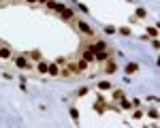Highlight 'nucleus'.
Returning <instances> with one entry per match:
<instances>
[{"instance_id": "nucleus-1", "label": "nucleus", "mask_w": 160, "mask_h": 128, "mask_svg": "<svg viewBox=\"0 0 160 128\" xmlns=\"http://www.w3.org/2000/svg\"><path fill=\"white\" fill-rule=\"evenodd\" d=\"M90 49L94 53H101V51H107V45H105L103 41H96V43H92V45H90Z\"/></svg>"}, {"instance_id": "nucleus-2", "label": "nucleus", "mask_w": 160, "mask_h": 128, "mask_svg": "<svg viewBox=\"0 0 160 128\" xmlns=\"http://www.w3.org/2000/svg\"><path fill=\"white\" fill-rule=\"evenodd\" d=\"M115 71H118V66H115L113 60H105V73L111 75V73H115Z\"/></svg>"}, {"instance_id": "nucleus-3", "label": "nucleus", "mask_w": 160, "mask_h": 128, "mask_svg": "<svg viewBox=\"0 0 160 128\" xmlns=\"http://www.w3.org/2000/svg\"><path fill=\"white\" fill-rule=\"evenodd\" d=\"M79 30H81V32H83V34H85V36H94V32H92V28H90V26H88V24H85V21H79Z\"/></svg>"}, {"instance_id": "nucleus-4", "label": "nucleus", "mask_w": 160, "mask_h": 128, "mask_svg": "<svg viewBox=\"0 0 160 128\" xmlns=\"http://www.w3.org/2000/svg\"><path fill=\"white\" fill-rule=\"evenodd\" d=\"M81 58H83L85 62H92V60H94V51H92L90 47H85V49H83V53H81Z\"/></svg>"}, {"instance_id": "nucleus-5", "label": "nucleus", "mask_w": 160, "mask_h": 128, "mask_svg": "<svg viewBox=\"0 0 160 128\" xmlns=\"http://www.w3.org/2000/svg\"><path fill=\"white\" fill-rule=\"evenodd\" d=\"M124 71H126V75H132V73H137V71H139V64H137V62H128Z\"/></svg>"}, {"instance_id": "nucleus-6", "label": "nucleus", "mask_w": 160, "mask_h": 128, "mask_svg": "<svg viewBox=\"0 0 160 128\" xmlns=\"http://www.w3.org/2000/svg\"><path fill=\"white\" fill-rule=\"evenodd\" d=\"M105 109H107V105H105V101H103V98H98V101H96V105H94V111H96V113H103Z\"/></svg>"}, {"instance_id": "nucleus-7", "label": "nucleus", "mask_w": 160, "mask_h": 128, "mask_svg": "<svg viewBox=\"0 0 160 128\" xmlns=\"http://www.w3.org/2000/svg\"><path fill=\"white\" fill-rule=\"evenodd\" d=\"M15 66H19V68H30V64H28L26 58H15Z\"/></svg>"}, {"instance_id": "nucleus-8", "label": "nucleus", "mask_w": 160, "mask_h": 128, "mask_svg": "<svg viewBox=\"0 0 160 128\" xmlns=\"http://www.w3.org/2000/svg\"><path fill=\"white\" fill-rule=\"evenodd\" d=\"M60 15H62V19H66V21L75 17V13H73V11H70V9H64V11H62V13H60Z\"/></svg>"}, {"instance_id": "nucleus-9", "label": "nucleus", "mask_w": 160, "mask_h": 128, "mask_svg": "<svg viewBox=\"0 0 160 128\" xmlns=\"http://www.w3.org/2000/svg\"><path fill=\"white\" fill-rule=\"evenodd\" d=\"M120 107H122V109H130L132 107V101H126V98L122 96V98H120Z\"/></svg>"}, {"instance_id": "nucleus-10", "label": "nucleus", "mask_w": 160, "mask_h": 128, "mask_svg": "<svg viewBox=\"0 0 160 128\" xmlns=\"http://www.w3.org/2000/svg\"><path fill=\"white\" fill-rule=\"evenodd\" d=\"M47 73H49V75H60V68H58L56 64H49V66H47Z\"/></svg>"}, {"instance_id": "nucleus-11", "label": "nucleus", "mask_w": 160, "mask_h": 128, "mask_svg": "<svg viewBox=\"0 0 160 128\" xmlns=\"http://www.w3.org/2000/svg\"><path fill=\"white\" fill-rule=\"evenodd\" d=\"M147 34H150L152 38H156L158 36V28L156 26H150V28H147Z\"/></svg>"}, {"instance_id": "nucleus-12", "label": "nucleus", "mask_w": 160, "mask_h": 128, "mask_svg": "<svg viewBox=\"0 0 160 128\" xmlns=\"http://www.w3.org/2000/svg\"><path fill=\"white\" fill-rule=\"evenodd\" d=\"M47 66H49V64H45V62H38V64H36V71H38V73H47Z\"/></svg>"}, {"instance_id": "nucleus-13", "label": "nucleus", "mask_w": 160, "mask_h": 128, "mask_svg": "<svg viewBox=\"0 0 160 128\" xmlns=\"http://www.w3.org/2000/svg\"><path fill=\"white\" fill-rule=\"evenodd\" d=\"M68 113H70V118H73L75 122H77V120H79V111H77L75 107H70V109H68Z\"/></svg>"}, {"instance_id": "nucleus-14", "label": "nucleus", "mask_w": 160, "mask_h": 128, "mask_svg": "<svg viewBox=\"0 0 160 128\" xmlns=\"http://www.w3.org/2000/svg\"><path fill=\"white\" fill-rule=\"evenodd\" d=\"M28 55L32 60H36V62H41V51H28Z\"/></svg>"}, {"instance_id": "nucleus-15", "label": "nucleus", "mask_w": 160, "mask_h": 128, "mask_svg": "<svg viewBox=\"0 0 160 128\" xmlns=\"http://www.w3.org/2000/svg\"><path fill=\"white\" fill-rule=\"evenodd\" d=\"M98 90H111V83L109 81H101L98 83Z\"/></svg>"}, {"instance_id": "nucleus-16", "label": "nucleus", "mask_w": 160, "mask_h": 128, "mask_svg": "<svg viewBox=\"0 0 160 128\" xmlns=\"http://www.w3.org/2000/svg\"><path fill=\"white\" fill-rule=\"evenodd\" d=\"M77 68H79V73H83V71L88 68V62H85V60H83V58H81V62H79V64H77Z\"/></svg>"}, {"instance_id": "nucleus-17", "label": "nucleus", "mask_w": 160, "mask_h": 128, "mask_svg": "<svg viewBox=\"0 0 160 128\" xmlns=\"http://www.w3.org/2000/svg\"><path fill=\"white\" fill-rule=\"evenodd\" d=\"M147 115H150L152 120H158V109H154V107H152L150 111H147Z\"/></svg>"}, {"instance_id": "nucleus-18", "label": "nucleus", "mask_w": 160, "mask_h": 128, "mask_svg": "<svg viewBox=\"0 0 160 128\" xmlns=\"http://www.w3.org/2000/svg\"><path fill=\"white\" fill-rule=\"evenodd\" d=\"M9 55H11V51L7 47H0V58H9Z\"/></svg>"}, {"instance_id": "nucleus-19", "label": "nucleus", "mask_w": 160, "mask_h": 128, "mask_svg": "<svg viewBox=\"0 0 160 128\" xmlns=\"http://www.w3.org/2000/svg\"><path fill=\"white\" fill-rule=\"evenodd\" d=\"M135 17H137V19H141V17H145V9H137V13H135Z\"/></svg>"}, {"instance_id": "nucleus-20", "label": "nucleus", "mask_w": 160, "mask_h": 128, "mask_svg": "<svg viewBox=\"0 0 160 128\" xmlns=\"http://www.w3.org/2000/svg\"><path fill=\"white\" fill-rule=\"evenodd\" d=\"M120 34H122V36H130V28H120Z\"/></svg>"}, {"instance_id": "nucleus-21", "label": "nucleus", "mask_w": 160, "mask_h": 128, "mask_svg": "<svg viewBox=\"0 0 160 128\" xmlns=\"http://www.w3.org/2000/svg\"><path fill=\"white\" fill-rule=\"evenodd\" d=\"M105 32H107V34H115V28L113 26H107V28H105Z\"/></svg>"}, {"instance_id": "nucleus-22", "label": "nucleus", "mask_w": 160, "mask_h": 128, "mask_svg": "<svg viewBox=\"0 0 160 128\" xmlns=\"http://www.w3.org/2000/svg\"><path fill=\"white\" fill-rule=\"evenodd\" d=\"M113 96H115V98H118V101H120V98L124 96V92H122V90H115V92H113Z\"/></svg>"}, {"instance_id": "nucleus-23", "label": "nucleus", "mask_w": 160, "mask_h": 128, "mask_svg": "<svg viewBox=\"0 0 160 128\" xmlns=\"http://www.w3.org/2000/svg\"><path fill=\"white\" fill-rule=\"evenodd\" d=\"M85 94H88V88H81V90L77 92V96H85Z\"/></svg>"}, {"instance_id": "nucleus-24", "label": "nucleus", "mask_w": 160, "mask_h": 128, "mask_svg": "<svg viewBox=\"0 0 160 128\" xmlns=\"http://www.w3.org/2000/svg\"><path fill=\"white\" fill-rule=\"evenodd\" d=\"M139 118H143V111L137 109V111H135V120H139Z\"/></svg>"}, {"instance_id": "nucleus-25", "label": "nucleus", "mask_w": 160, "mask_h": 128, "mask_svg": "<svg viewBox=\"0 0 160 128\" xmlns=\"http://www.w3.org/2000/svg\"><path fill=\"white\" fill-rule=\"evenodd\" d=\"M36 2H43V4H47V0H36Z\"/></svg>"}, {"instance_id": "nucleus-26", "label": "nucleus", "mask_w": 160, "mask_h": 128, "mask_svg": "<svg viewBox=\"0 0 160 128\" xmlns=\"http://www.w3.org/2000/svg\"><path fill=\"white\" fill-rule=\"evenodd\" d=\"M26 2H36V0H26Z\"/></svg>"}]
</instances>
